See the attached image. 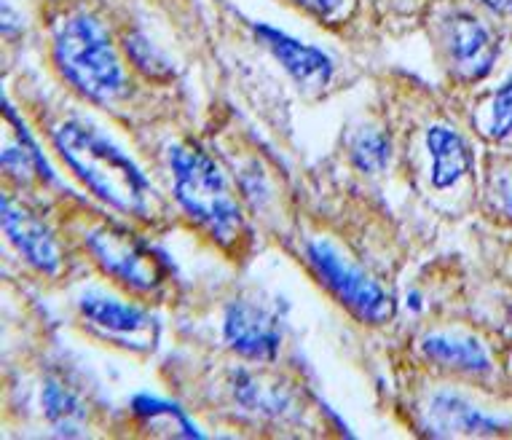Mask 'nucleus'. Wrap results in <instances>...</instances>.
I'll use <instances>...</instances> for the list:
<instances>
[{"label":"nucleus","mask_w":512,"mask_h":440,"mask_svg":"<svg viewBox=\"0 0 512 440\" xmlns=\"http://www.w3.org/2000/svg\"><path fill=\"white\" fill-rule=\"evenodd\" d=\"M218 336L242 363H279L287 347L285 306L261 290H236L220 309Z\"/></svg>","instance_id":"obj_12"},{"label":"nucleus","mask_w":512,"mask_h":440,"mask_svg":"<svg viewBox=\"0 0 512 440\" xmlns=\"http://www.w3.org/2000/svg\"><path fill=\"white\" fill-rule=\"evenodd\" d=\"M470 242L480 277L491 288H499L512 296V234L488 229L475 220L470 226Z\"/></svg>","instance_id":"obj_20"},{"label":"nucleus","mask_w":512,"mask_h":440,"mask_svg":"<svg viewBox=\"0 0 512 440\" xmlns=\"http://www.w3.org/2000/svg\"><path fill=\"white\" fill-rule=\"evenodd\" d=\"M46 54L59 81L81 102L118 113L135 97V70L121 35L89 3L54 6L46 17Z\"/></svg>","instance_id":"obj_5"},{"label":"nucleus","mask_w":512,"mask_h":440,"mask_svg":"<svg viewBox=\"0 0 512 440\" xmlns=\"http://www.w3.org/2000/svg\"><path fill=\"white\" fill-rule=\"evenodd\" d=\"M419 30L427 38L440 89L462 100L496 73L512 30L470 0H429Z\"/></svg>","instance_id":"obj_9"},{"label":"nucleus","mask_w":512,"mask_h":440,"mask_svg":"<svg viewBox=\"0 0 512 440\" xmlns=\"http://www.w3.org/2000/svg\"><path fill=\"white\" fill-rule=\"evenodd\" d=\"M43 132L62 164L113 215L145 234H161L177 223V210L153 188L135 161L118 151L100 129L76 113H54Z\"/></svg>","instance_id":"obj_4"},{"label":"nucleus","mask_w":512,"mask_h":440,"mask_svg":"<svg viewBox=\"0 0 512 440\" xmlns=\"http://www.w3.org/2000/svg\"><path fill=\"white\" fill-rule=\"evenodd\" d=\"M51 207L78 261L92 266L121 296L151 309L177 301L180 277L175 274V266L151 245L143 229L92 207L70 191L57 194V202Z\"/></svg>","instance_id":"obj_2"},{"label":"nucleus","mask_w":512,"mask_h":440,"mask_svg":"<svg viewBox=\"0 0 512 440\" xmlns=\"http://www.w3.org/2000/svg\"><path fill=\"white\" fill-rule=\"evenodd\" d=\"M344 153L354 170L362 172L365 178H378L392 170L397 161V140L389 108L381 116L362 119L360 127L349 129Z\"/></svg>","instance_id":"obj_19"},{"label":"nucleus","mask_w":512,"mask_h":440,"mask_svg":"<svg viewBox=\"0 0 512 440\" xmlns=\"http://www.w3.org/2000/svg\"><path fill=\"white\" fill-rule=\"evenodd\" d=\"M76 322L86 339L132 357H151L159 349L161 322L151 306L126 296L84 293L76 301Z\"/></svg>","instance_id":"obj_13"},{"label":"nucleus","mask_w":512,"mask_h":440,"mask_svg":"<svg viewBox=\"0 0 512 440\" xmlns=\"http://www.w3.org/2000/svg\"><path fill=\"white\" fill-rule=\"evenodd\" d=\"M3 183L33 196L46 194V188H62L9 97H3Z\"/></svg>","instance_id":"obj_14"},{"label":"nucleus","mask_w":512,"mask_h":440,"mask_svg":"<svg viewBox=\"0 0 512 440\" xmlns=\"http://www.w3.org/2000/svg\"><path fill=\"white\" fill-rule=\"evenodd\" d=\"M38 406H41L43 422L59 438H84L94 424V408L84 381L76 373L54 365L46 368L38 387Z\"/></svg>","instance_id":"obj_15"},{"label":"nucleus","mask_w":512,"mask_h":440,"mask_svg":"<svg viewBox=\"0 0 512 440\" xmlns=\"http://www.w3.org/2000/svg\"><path fill=\"white\" fill-rule=\"evenodd\" d=\"M129 416L137 430L151 438H202V432L196 430L183 408L153 395H137L129 403Z\"/></svg>","instance_id":"obj_21"},{"label":"nucleus","mask_w":512,"mask_h":440,"mask_svg":"<svg viewBox=\"0 0 512 440\" xmlns=\"http://www.w3.org/2000/svg\"><path fill=\"white\" fill-rule=\"evenodd\" d=\"M118 35H121V46H124L126 51V60L132 65V70L140 73L145 81H151V84L156 86H164L175 78V68H172V62H169L167 54H164L140 27L124 25L118 30Z\"/></svg>","instance_id":"obj_22"},{"label":"nucleus","mask_w":512,"mask_h":440,"mask_svg":"<svg viewBox=\"0 0 512 440\" xmlns=\"http://www.w3.org/2000/svg\"><path fill=\"white\" fill-rule=\"evenodd\" d=\"M472 218L488 229L512 234V143L480 148Z\"/></svg>","instance_id":"obj_17"},{"label":"nucleus","mask_w":512,"mask_h":440,"mask_svg":"<svg viewBox=\"0 0 512 440\" xmlns=\"http://www.w3.org/2000/svg\"><path fill=\"white\" fill-rule=\"evenodd\" d=\"M429 0H362V11L370 27L384 30L392 38H403L419 30Z\"/></svg>","instance_id":"obj_23"},{"label":"nucleus","mask_w":512,"mask_h":440,"mask_svg":"<svg viewBox=\"0 0 512 440\" xmlns=\"http://www.w3.org/2000/svg\"><path fill=\"white\" fill-rule=\"evenodd\" d=\"M204 392L215 414L252 432L298 435L301 430H322L317 416L325 408L295 368L279 363L220 365Z\"/></svg>","instance_id":"obj_7"},{"label":"nucleus","mask_w":512,"mask_h":440,"mask_svg":"<svg viewBox=\"0 0 512 440\" xmlns=\"http://www.w3.org/2000/svg\"><path fill=\"white\" fill-rule=\"evenodd\" d=\"M252 35L258 38L263 49L269 51L271 57L282 65L287 76L293 78V84L301 89L303 94H314L322 97L333 89L336 81V62L330 60L328 54L317 46L298 41L293 35L282 33L271 25H250Z\"/></svg>","instance_id":"obj_16"},{"label":"nucleus","mask_w":512,"mask_h":440,"mask_svg":"<svg viewBox=\"0 0 512 440\" xmlns=\"http://www.w3.org/2000/svg\"><path fill=\"white\" fill-rule=\"evenodd\" d=\"M279 3L330 30L349 25L360 11V0H279Z\"/></svg>","instance_id":"obj_24"},{"label":"nucleus","mask_w":512,"mask_h":440,"mask_svg":"<svg viewBox=\"0 0 512 440\" xmlns=\"http://www.w3.org/2000/svg\"><path fill=\"white\" fill-rule=\"evenodd\" d=\"M3 234L19 261L41 280H65L70 269L81 263L54 207H46L25 191L3 188Z\"/></svg>","instance_id":"obj_11"},{"label":"nucleus","mask_w":512,"mask_h":440,"mask_svg":"<svg viewBox=\"0 0 512 440\" xmlns=\"http://www.w3.org/2000/svg\"><path fill=\"white\" fill-rule=\"evenodd\" d=\"M395 365L397 414L416 438H512V400Z\"/></svg>","instance_id":"obj_8"},{"label":"nucleus","mask_w":512,"mask_h":440,"mask_svg":"<svg viewBox=\"0 0 512 440\" xmlns=\"http://www.w3.org/2000/svg\"><path fill=\"white\" fill-rule=\"evenodd\" d=\"M451 97V94H448ZM472 137L480 148L512 143V62L496 84L480 86L478 92L456 100Z\"/></svg>","instance_id":"obj_18"},{"label":"nucleus","mask_w":512,"mask_h":440,"mask_svg":"<svg viewBox=\"0 0 512 440\" xmlns=\"http://www.w3.org/2000/svg\"><path fill=\"white\" fill-rule=\"evenodd\" d=\"M510 395H512V363H510Z\"/></svg>","instance_id":"obj_26"},{"label":"nucleus","mask_w":512,"mask_h":440,"mask_svg":"<svg viewBox=\"0 0 512 440\" xmlns=\"http://www.w3.org/2000/svg\"><path fill=\"white\" fill-rule=\"evenodd\" d=\"M392 363L512 400V330L478 304L400 330Z\"/></svg>","instance_id":"obj_3"},{"label":"nucleus","mask_w":512,"mask_h":440,"mask_svg":"<svg viewBox=\"0 0 512 440\" xmlns=\"http://www.w3.org/2000/svg\"><path fill=\"white\" fill-rule=\"evenodd\" d=\"M470 3H475L478 9H483L512 30V0H470Z\"/></svg>","instance_id":"obj_25"},{"label":"nucleus","mask_w":512,"mask_h":440,"mask_svg":"<svg viewBox=\"0 0 512 440\" xmlns=\"http://www.w3.org/2000/svg\"><path fill=\"white\" fill-rule=\"evenodd\" d=\"M167 170L177 215L226 261L236 266L250 261L258 250V231L242 191L220 161L194 140H180L167 148Z\"/></svg>","instance_id":"obj_6"},{"label":"nucleus","mask_w":512,"mask_h":440,"mask_svg":"<svg viewBox=\"0 0 512 440\" xmlns=\"http://www.w3.org/2000/svg\"><path fill=\"white\" fill-rule=\"evenodd\" d=\"M295 239V261H301L311 280L325 290L349 317L370 330L400 325V290L397 280L405 266L376 261L336 245L333 239L311 231L282 234Z\"/></svg>","instance_id":"obj_10"},{"label":"nucleus","mask_w":512,"mask_h":440,"mask_svg":"<svg viewBox=\"0 0 512 440\" xmlns=\"http://www.w3.org/2000/svg\"><path fill=\"white\" fill-rule=\"evenodd\" d=\"M403 183L427 218L459 226L475 212L480 145L454 97L413 76L397 73L389 84Z\"/></svg>","instance_id":"obj_1"}]
</instances>
